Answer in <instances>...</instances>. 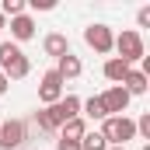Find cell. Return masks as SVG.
Wrapping results in <instances>:
<instances>
[{
    "instance_id": "d6986e66",
    "label": "cell",
    "mask_w": 150,
    "mask_h": 150,
    "mask_svg": "<svg viewBox=\"0 0 150 150\" xmlns=\"http://www.w3.org/2000/svg\"><path fill=\"white\" fill-rule=\"evenodd\" d=\"M28 7H35V11H52L56 7V0H25Z\"/></svg>"
},
{
    "instance_id": "5b68a950",
    "label": "cell",
    "mask_w": 150,
    "mask_h": 150,
    "mask_svg": "<svg viewBox=\"0 0 150 150\" xmlns=\"http://www.w3.org/2000/svg\"><path fill=\"white\" fill-rule=\"evenodd\" d=\"M45 115H49V122L59 129V126H67L70 119H80V98H77V94H63L56 105L45 108Z\"/></svg>"
},
{
    "instance_id": "8992f818",
    "label": "cell",
    "mask_w": 150,
    "mask_h": 150,
    "mask_svg": "<svg viewBox=\"0 0 150 150\" xmlns=\"http://www.w3.org/2000/svg\"><path fill=\"white\" fill-rule=\"evenodd\" d=\"M84 42L94 49V52H112V42H115V32L108 28V25H101V21H94V25H87L84 28Z\"/></svg>"
},
{
    "instance_id": "6da1fadb",
    "label": "cell",
    "mask_w": 150,
    "mask_h": 150,
    "mask_svg": "<svg viewBox=\"0 0 150 150\" xmlns=\"http://www.w3.org/2000/svg\"><path fill=\"white\" fill-rule=\"evenodd\" d=\"M0 74L7 80H25L32 74V59L21 52V45L14 42H0Z\"/></svg>"
},
{
    "instance_id": "277c9868",
    "label": "cell",
    "mask_w": 150,
    "mask_h": 150,
    "mask_svg": "<svg viewBox=\"0 0 150 150\" xmlns=\"http://www.w3.org/2000/svg\"><path fill=\"white\" fill-rule=\"evenodd\" d=\"M25 143H28V122L25 119L0 122V150H21Z\"/></svg>"
},
{
    "instance_id": "2e32d148",
    "label": "cell",
    "mask_w": 150,
    "mask_h": 150,
    "mask_svg": "<svg viewBox=\"0 0 150 150\" xmlns=\"http://www.w3.org/2000/svg\"><path fill=\"white\" fill-rule=\"evenodd\" d=\"M80 150H108V143H105V136H101L98 129H87V133L80 136Z\"/></svg>"
},
{
    "instance_id": "ac0fdd59",
    "label": "cell",
    "mask_w": 150,
    "mask_h": 150,
    "mask_svg": "<svg viewBox=\"0 0 150 150\" xmlns=\"http://www.w3.org/2000/svg\"><path fill=\"white\" fill-rule=\"evenodd\" d=\"M133 126H136V136L147 143V140H150V112H143L140 119H133Z\"/></svg>"
},
{
    "instance_id": "9a60e30c",
    "label": "cell",
    "mask_w": 150,
    "mask_h": 150,
    "mask_svg": "<svg viewBox=\"0 0 150 150\" xmlns=\"http://www.w3.org/2000/svg\"><path fill=\"white\" fill-rule=\"evenodd\" d=\"M84 133H87V122H84V115H80V119H70L67 126H59V136H63V140H80Z\"/></svg>"
},
{
    "instance_id": "ffe728a7",
    "label": "cell",
    "mask_w": 150,
    "mask_h": 150,
    "mask_svg": "<svg viewBox=\"0 0 150 150\" xmlns=\"http://www.w3.org/2000/svg\"><path fill=\"white\" fill-rule=\"evenodd\" d=\"M56 150H80V140H56Z\"/></svg>"
},
{
    "instance_id": "603a6c76",
    "label": "cell",
    "mask_w": 150,
    "mask_h": 150,
    "mask_svg": "<svg viewBox=\"0 0 150 150\" xmlns=\"http://www.w3.org/2000/svg\"><path fill=\"white\" fill-rule=\"evenodd\" d=\"M0 28H7V18H4V14H0Z\"/></svg>"
},
{
    "instance_id": "e0dca14e",
    "label": "cell",
    "mask_w": 150,
    "mask_h": 150,
    "mask_svg": "<svg viewBox=\"0 0 150 150\" xmlns=\"http://www.w3.org/2000/svg\"><path fill=\"white\" fill-rule=\"evenodd\" d=\"M25 7H28L25 0H0V14H4L7 21H11V18H18V14H25Z\"/></svg>"
},
{
    "instance_id": "cb8c5ba5",
    "label": "cell",
    "mask_w": 150,
    "mask_h": 150,
    "mask_svg": "<svg viewBox=\"0 0 150 150\" xmlns=\"http://www.w3.org/2000/svg\"><path fill=\"white\" fill-rule=\"evenodd\" d=\"M140 150H150V143H143V147H140Z\"/></svg>"
},
{
    "instance_id": "ba28073f",
    "label": "cell",
    "mask_w": 150,
    "mask_h": 150,
    "mask_svg": "<svg viewBox=\"0 0 150 150\" xmlns=\"http://www.w3.org/2000/svg\"><path fill=\"white\" fill-rule=\"evenodd\" d=\"M7 28H11V42H14V45L32 42V38H35V18H32V14H18V18L7 21Z\"/></svg>"
},
{
    "instance_id": "7a4b0ae2",
    "label": "cell",
    "mask_w": 150,
    "mask_h": 150,
    "mask_svg": "<svg viewBox=\"0 0 150 150\" xmlns=\"http://www.w3.org/2000/svg\"><path fill=\"white\" fill-rule=\"evenodd\" d=\"M101 136H105V143L108 147H126L129 140H136V126H133V119L129 115H108L105 122H101V129H98Z\"/></svg>"
},
{
    "instance_id": "d4e9b609",
    "label": "cell",
    "mask_w": 150,
    "mask_h": 150,
    "mask_svg": "<svg viewBox=\"0 0 150 150\" xmlns=\"http://www.w3.org/2000/svg\"><path fill=\"white\" fill-rule=\"evenodd\" d=\"M108 150H126V147H108Z\"/></svg>"
},
{
    "instance_id": "4fadbf2b",
    "label": "cell",
    "mask_w": 150,
    "mask_h": 150,
    "mask_svg": "<svg viewBox=\"0 0 150 150\" xmlns=\"http://www.w3.org/2000/svg\"><path fill=\"white\" fill-rule=\"evenodd\" d=\"M129 70H133L129 63H122L119 56H112V59H105V70H101V74H105V80H112V87H115V84H122V80H126Z\"/></svg>"
},
{
    "instance_id": "7c38bea8",
    "label": "cell",
    "mask_w": 150,
    "mask_h": 150,
    "mask_svg": "<svg viewBox=\"0 0 150 150\" xmlns=\"http://www.w3.org/2000/svg\"><path fill=\"white\" fill-rule=\"evenodd\" d=\"M56 74L63 77V84H67V80H74V77H80V74H84V63H80V56H74V52L59 56V59H56Z\"/></svg>"
},
{
    "instance_id": "7402d4cb",
    "label": "cell",
    "mask_w": 150,
    "mask_h": 150,
    "mask_svg": "<svg viewBox=\"0 0 150 150\" xmlns=\"http://www.w3.org/2000/svg\"><path fill=\"white\" fill-rule=\"evenodd\" d=\"M7 87H11V80H7V77L0 74V98H4V94H7Z\"/></svg>"
},
{
    "instance_id": "52a82bcc",
    "label": "cell",
    "mask_w": 150,
    "mask_h": 150,
    "mask_svg": "<svg viewBox=\"0 0 150 150\" xmlns=\"http://www.w3.org/2000/svg\"><path fill=\"white\" fill-rule=\"evenodd\" d=\"M63 98V77L56 74V70H45L42 74V84H38V101L49 108V105H56Z\"/></svg>"
},
{
    "instance_id": "3957f363",
    "label": "cell",
    "mask_w": 150,
    "mask_h": 150,
    "mask_svg": "<svg viewBox=\"0 0 150 150\" xmlns=\"http://www.w3.org/2000/svg\"><path fill=\"white\" fill-rule=\"evenodd\" d=\"M112 49L119 52V59L122 63H140V59H147V45H143V35L140 32H133V28H126L122 35H115V42H112Z\"/></svg>"
},
{
    "instance_id": "9c48e42d",
    "label": "cell",
    "mask_w": 150,
    "mask_h": 150,
    "mask_svg": "<svg viewBox=\"0 0 150 150\" xmlns=\"http://www.w3.org/2000/svg\"><path fill=\"white\" fill-rule=\"evenodd\" d=\"M101 98V108H105V115H126V108H129V94L115 84V87H108L105 94H98Z\"/></svg>"
},
{
    "instance_id": "30bf717a",
    "label": "cell",
    "mask_w": 150,
    "mask_h": 150,
    "mask_svg": "<svg viewBox=\"0 0 150 150\" xmlns=\"http://www.w3.org/2000/svg\"><path fill=\"white\" fill-rule=\"evenodd\" d=\"M42 52H45V56H52V59H59V56H67V52H70V38L63 35V32H49V35L42 38Z\"/></svg>"
},
{
    "instance_id": "8fae6325",
    "label": "cell",
    "mask_w": 150,
    "mask_h": 150,
    "mask_svg": "<svg viewBox=\"0 0 150 150\" xmlns=\"http://www.w3.org/2000/svg\"><path fill=\"white\" fill-rule=\"evenodd\" d=\"M119 87H122V91H126L129 98H133V94H147V87H150V77L143 74V70H136V67H133V70L126 74V80H122Z\"/></svg>"
},
{
    "instance_id": "44dd1931",
    "label": "cell",
    "mask_w": 150,
    "mask_h": 150,
    "mask_svg": "<svg viewBox=\"0 0 150 150\" xmlns=\"http://www.w3.org/2000/svg\"><path fill=\"white\" fill-rule=\"evenodd\" d=\"M136 21H140V28H147V25H150V7H140V14H136Z\"/></svg>"
},
{
    "instance_id": "5bb4252c",
    "label": "cell",
    "mask_w": 150,
    "mask_h": 150,
    "mask_svg": "<svg viewBox=\"0 0 150 150\" xmlns=\"http://www.w3.org/2000/svg\"><path fill=\"white\" fill-rule=\"evenodd\" d=\"M80 115L98 119V122H105V119H108V115H105V108H101V98H98V94H91L87 101H80Z\"/></svg>"
}]
</instances>
